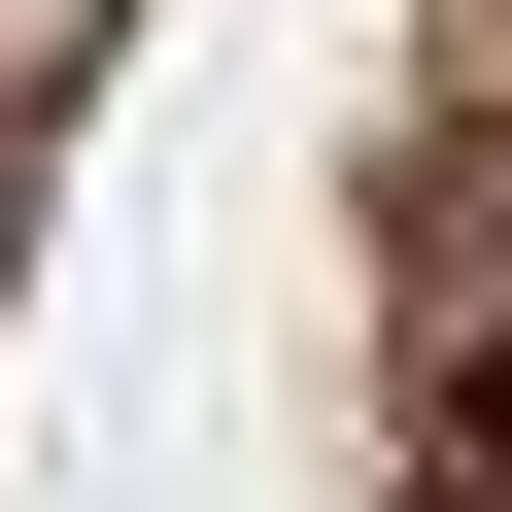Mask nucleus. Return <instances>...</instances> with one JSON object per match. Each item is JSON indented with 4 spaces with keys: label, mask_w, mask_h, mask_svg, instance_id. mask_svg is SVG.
Instances as JSON below:
<instances>
[{
    "label": "nucleus",
    "mask_w": 512,
    "mask_h": 512,
    "mask_svg": "<svg viewBox=\"0 0 512 512\" xmlns=\"http://www.w3.org/2000/svg\"><path fill=\"white\" fill-rule=\"evenodd\" d=\"M478 444H512V342H478Z\"/></svg>",
    "instance_id": "obj_1"
},
{
    "label": "nucleus",
    "mask_w": 512,
    "mask_h": 512,
    "mask_svg": "<svg viewBox=\"0 0 512 512\" xmlns=\"http://www.w3.org/2000/svg\"><path fill=\"white\" fill-rule=\"evenodd\" d=\"M478 205H512V171H478Z\"/></svg>",
    "instance_id": "obj_2"
}]
</instances>
